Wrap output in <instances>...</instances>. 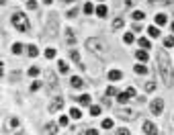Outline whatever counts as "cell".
Listing matches in <instances>:
<instances>
[{"label": "cell", "mask_w": 174, "mask_h": 135, "mask_svg": "<svg viewBox=\"0 0 174 135\" xmlns=\"http://www.w3.org/2000/svg\"><path fill=\"white\" fill-rule=\"evenodd\" d=\"M158 68H160V76H162V80L166 82V86H170L172 84V64H170V57L166 55V51L164 49H158Z\"/></svg>", "instance_id": "1"}, {"label": "cell", "mask_w": 174, "mask_h": 135, "mask_svg": "<svg viewBox=\"0 0 174 135\" xmlns=\"http://www.w3.org/2000/svg\"><path fill=\"white\" fill-rule=\"evenodd\" d=\"M10 21H12V27H14L16 31H21V33H27V31H29V19H27L23 12H14V14L10 16Z\"/></svg>", "instance_id": "2"}, {"label": "cell", "mask_w": 174, "mask_h": 135, "mask_svg": "<svg viewBox=\"0 0 174 135\" xmlns=\"http://www.w3.org/2000/svg\"><path fill=\"white\" fill-rule=\"evenodd\" d=\"M152 115H162V109H164V100L162 98H154L152 100Z\"/></svg>", "instance_id": "3"}, {"label": "cell", "mask_w": 174, "mask_h": 135, "mask_svg": "<svg viewBox=\"0 0 174 135\" xmlns=\"http://www.w3.org/2000/svg\"><path fill=\"white\" fill-rule=\"evenodd\" d=\"M143 133L145 135H158L160 131H158V127H156L152 121H145V123H143Z\"/></svg>", "instance_id": "4"}, {"label": "cell", "mask_w": 174, "mask_h": 135, "mask_svg": "<svg viewBox=\"0 0 174 135\" xmlns=\"http://www.w3.org/2000/svg\"><path fill=\"white\" fill-rule=\"evenodd\" d=\"M86 47H88V49H92L94 53L102 51V43H100L98 39H88V41H86Z\"/></svg>", "instance_id": "5"}, {"label": "cell", "mask_w": 174, "mask_h": 135, "mask_svg": "<svg viewBox=\"0 0 174 135\" xmlns=\"http://www.w3.org/2000/svg\"><path fill=\"white\" fill-rule=\"evenodd\" d=\"M62 106H64V98L57 96V98L49 104V111H51V113H57V111H62Z\"/></svg>", "instance_id": "6"}, {"label": "cell", "mask_w": 174, "mask_h": 135, "mask_svg": "<svg viewBox=\"0 0 174 135\" xmlns=\"http://www.w3.org/2000/svg\"><path fill=\"white\" fill-rule=\"evenodd\" d=\"M121 78H123L121 70H111V72H109V80H111V82H117V80H121Z\"/></svg>", "instance_id": "7"}, {"label": "cell", "mask_w": 174, "mask_h": 135, "mask_svg": "<svg viewBox=\"0 0 174 135\" xmlns=\"http://www.w3.org/2000/svg\"><path fill=\"white\" fill-rule=\"evenodd\" d=\"M148 35H150L152 39H156V37H160V29H158V27H152V25H150V27H148Z\"/></svg>", "instance_id": "8"}, {"label": "cell", "mask_w": 174, "mask_h": 135, "mask_svg": "<svg viewBox=\"0 0 174 135\" xmlns=\"http://www.w3.org/2000/svg\"><path fill=\"white\" fill-rule=\"evenodd\" d=\"M45 133L55 135L57 133V125H55V123H47V125H45Z\"/></svg>", "instance_id": "9"}, {"label": "cell", "mask_w": 174, "mask_h": 135, "mask_svg": "<svg viewBox=\"0 0 174 135\" xmlns=\"http://www.w3.org/2000/svg\"><path fill=\"white\" fill-rule=\"evenodd\" d=\"M78 104H80V106H88V104H90V96H88V94L78 96Z\"/></svg>", "instance_id": "10"}, {"label": "cell", "mask_w": 174, "mask_h": 135, "mask_svg": "<svg viewBox=\"0 0 174 135\" xmlns=\"http://www.w3.org/2000/svg\"><path fill=\"white\" fill-rule=\"evenodd\" d=\"M107 12H109V8H107L105 4H100V6H96V14H98L100 19H105V16H107Z\"/></svg>", "instance_id": "11"}, {"label": "cell", "mask_w": 174, "mask_h": 135, "mask_svg": "<svg viewBox=\"0 0 174 135\" xmlns=\"http://www.w3.org/2000/svg\"><path fill=\"white\" fill-rule=\"evenodd\" d=\"M135 57H137L139 61H145V59H148V51H145V49H137V51H135Z\"/></svg>", "instance_id": "12"}, {"label": "cell", "mask_w": 174, "mask_h": 135, "mask_svg": "<svg viewBox=\"0 0 174 135\" xmlns=\"http://www.w3.org/2000/svg\"><path fill=\"white\" fill-rule=\"evenodd\" d=\"M82 78L80 76H72V88H82Z\"/></svg>", "instance_id": "13"}, {"label": "cell", "mask_w": 174, "mask_h": 135, "mask_svg": "<svg viewBox=\"0 0 174 135\" xmlns=\"http://www.w3.org/2000/svg\"><path fill=\"white\" fill-rule=\"evenodd\" d=\"M129 98H131V96L127 94V92H119V94H117V100H119L121 104H125V102H127Z\"/></svg>", "instance_id": "14"}, {"label": "cell", "mask_w": 174, "mask_h": 135, "mask_svg": "<svg viewBox=\"0 0 174 135\" xmlns=\"http://www.w3.org/2000/svg\"><path fill=\"white\" fill-rule=\"evenodd\" d=\"M27 53H29L31 57H37V53H39V49H37V45H29V47H27Z\"/></svg>", "instance_id": "15"}, {"label": "cell", "mask_w": 174, "mask_h": 135, "mask_svg": "<svg viewBox=\"0 0 174 135\" xmlns=\"http://www.w3.org/2000/svg\"><path fill=\"white\" fill-rule=\"evenodd\" d=\"M156 25H166V14L158 12V14H156Z\"/></svg>", "instance_id": "16"}, {"label": "cell", "mask_w": 174, "mask_h": 135, "mask_svg": "<svg viewBox=\"0 0 174 135\" xmlns=\"http://www.w3.org/2000/svg\"><path fill=\"white\" fill-rule=\"evenodd\" d=\"M131 16H133V21H143V19H145V14H143L141 10H135Z\"/></svg>", "instance_id": "17"}, {"label": "cell", "mask_w": 174, "mask_h": 135, "mask_svg": "<svg viewBox=\"0 0 174 135\" xmlns=\"http://www.w3.org/2000/svg\"><path fill=\"white\" fill-rule=\"evenodd\" d=\"M123 25H125L123 19H115V21H113V29H123Z\"/></svg>", "instance_id": "18"}, {"label": "cell", "mask_w": 174, "mask_h": 135, "mask_svg": "<svg viewBox=\"0 0 174 135\" xmlns=\"http://www.w3.org/2000/svg\"><path fill=\"white\" fill-rule=\"evenodd\" d=\"M55 55H57V51H55V49H53V47H49V49H47V51H45V57H47V59H53V57H55Z\"/></svg>", "instance_id": "19"}, {"label": "cell", "mask_w": 174, "mask_h": 135, "mask_svg": "<svg viewBox=\"0 0 174 135\" xmlns=\"http://www.w3.org/2000/svg\"><path fill=\"white\" fill-rule=\"evenodd\" d=\"M70 57H72L76 64H80V53H78L76 49H70Z\"/></svg>", "instance_id": "20"}, {"label": "cell", "mask_w": 174, "mask_h": 135, "mask_svg": "<svg viewBox=\"0 0 174 135\" xmlns=\"http://www.w3.org/2000/svg\"><path fill=\"white\" fill-rule=\"evenodd\" d=\"M133 70H135V72H137V74H148V68H145V66H143V64H137V66H135V68H133Z\"/></svg>", "instance_id": "21"}, {"label": "cell", "mask_w": 174, "mask_h": 135, "mask_svg": "<svg viewBox=\"0 0 174 135\" xmlns=\"http://www.w3.org/2000/svg\"><path fill=\"white\" fill-rule=\"evenodd\" d=\"M70 117H72V119H80V117H82L80 109H70Z\"/></svg>", "instance_id": "22"}, {"label": "cell", "mask_w": 174, "mask_h": 135, "mask_svg": "<svg viewBox=\"0 0 174 135\" xmlns=\"http://www.w3.org/2000/svg\"><path fill=\"white\" fill-rule=\"evenodd\" d=\"M164 47H174V37H164Z\"/></svg>", "instance_id": "23"}, {"label": "cell", "mask_w": 174, "mask_h": 135, "mask_svg": "<svg viewBox=\"0 0 174 135\" xmlns=\"http://www.w3.org/2000/svg\"><path fill=\"white\" fill-rule=\"evenodd\" d=\"M119 115H121V117H123V119H131V117H133V113H131L129 109H123V111H121V113H119Z\"/></svg>", "instance_id": "24"}, {"label": "cell", "mask_w": 174, "mask_h": 135, "mask_svg": "<svg viewBox=\"0 0 174 135\" xmlns=\"http://www.w3.org/2000/svg\"><path fill=\"white\" fill-rule=\"evenodd\" d=\"M84 12H86V14H90V12H96V8H94L90 2H86V4H84Z\"/></svg>", "instance_id": "25"}, {"label": "cell", "mask_w": 174, "mask_h": 135, "mask_svg": "<svg viewBox=\"0 0 174 135\" xmlns=\"http://www.w3.org/2000/svg\"><path fill=\"white\" fill-rule=\"evenodd\" d=\"M29 76H33V78L39 76V68H37V66H31V68H29Z\"/></svg>", "instance_id": "26"}, {"label": "cell", "mask_w": 174, "mask_h": 135, "mask_svg": "<svg viewBox=\"0 0 174 135\" xmlns=\"http://www.w3.org/2000/svg\"><path fill=\"white\" fill-rule=\"evenodd\" d=\"M57 68H59V72H62V74H66V72H68V64H66V61H59V64H57Z\"/></svg>", "instance_id": "27"}, {"label": "cell", "mask_w": 174, "mask_h": 135, "mask_svg": "<svg viewBox=\"0 0 174 135\" xmlns=\"http://www.w3.org/2000/svg\"><path fill=\"white\" fill-rule=\"evenodd\" d=\"M113 127V119H105L102 121V129H111Z\"/></svg>", "instance_id": "28"}, {"label": "cell", "mask_w": 174, "mask_h": 135, "mask_svg": "<svg viewBox=\"0 0 174 135\" xmlns=\"http://www.w3.org/2000/svg\"><path fill=\"white\" fill-rule=\"evenodd\" d=\"M21 51H23V45H21V43H14V45H12V53H16V55H19Z\"/></svg>", "instance_id": "29"}, {"label": "cell", "mask_w": 174, "mask_h": 135, "mask_svg": "<svg viewBox=\"0 0 174 135\" xmlns=\"http://www.w3.org/2000/svg\"><path fill=\"white\" fill-rule=\"evenodd\" d=\"M90 115H92V117L100 115V106H90Z\"/></svg>", "instance_id": "30"}, {"label": "cell", "mask_w": 174, "mask_h": 135, "mask_svg": "<svg viewBox=\"0 0 174 135\" xmlns=\"http://www.w3.org/2000/svg\"><path fill=\"white\" fill-rule=\"evenodd\" d=\"M123 41H125V43H133V33H125Z\"/></svg>", "instance_id": "31"}, {"label": "cell", "mask_w": 174, "mask_h": 135, "mask_svg": "<svg viewBox=\"0 0 174 135\" xmlns=\"http://www.w3.org/2000/svg\"><path fill=\"white\" fill-rule=\"evenodd\" d=\"M139 47H143V49H150V41H148V39H139Z\"/></svg>", "instance_id": "32"}, {"label": "cell", "mask_w": 174, "mask_h": 135, "mask_svg": "<svg viewBox=\"0 0 174 135\" xmlns=\"http://www.w3.org/2000/svg\"><path fill=\"white\" fill-rule=\"evenodd\" d=\"M107 94H111V96H117L119 92H117V88H115V86H109V88H107Z\"/></svg>", "instance_id": "33"}, {"label": "cell", "mask_w": 174, "mask_h": 135, "mask_svg": "<svg viewBox=\"0 0 174 135\" xmlns=\"http://www.w3.org/2000/svg\"><path fill=\"white\" fill-rule=\"evenodd\" d=\"M27 8H29V10H35V8H37V2H35V0H29V2H27Z\"/></svg>", "instance_id": "34"}, {"label": "cell", "mask_w": 174, "mask_h": 135, "mask_svg": "<svg viewBox=\"0 0 174 135\" xmlns=\"http://www.w3.org/2000/svg\"><path fill=\"white\" fill-rule=\"evenodd\" d=\"M145 90H148V92H154V90H156V84H154V82H148V84H145Z\"/></svg>", "instance_id": "35"}, {"label": "cell", "mask_w": 174, "mask_h": 135, "mask_svg": "<svg viewBox=\"0 0 174 135\" xmlns=\"http://www.w3.org/2000/svg\"><path fill=\"white\" fill-rule=\"evenodd\" d=\"M76 37H74V31H68V43H74Z\"/></svg>", "instance_id": "36"}, {"label": "cell", "mask_w": 174, "mask_h": 135, "mask_svg": "<svg viewBox=\"0 0 174 135\" xmlns=\"http://www.w3.org/2000/svg\"><path fill=\"white\" fill-rule=\"evenodd\" d=\"M68 123H70V119H68L66 115H62V117H59V125H68Z\"/></svg>", "instance_id": "37"}, {"label": "cell", "mask_w": 174, "mask_h": 135, "mask_svg": "<svg viewBox=\"0 0 174 135\" xmlns=\"http://www.w3.org/2000/svg\"><path fill=\"white\" fill-rule=\"evenodd\" d=\"M76 12H78L76 8H72V10H68V19H74V16H76Z\"/></svg>", "instance_id": "38"}, {"label": "cell", "mask_w": 174, "mask_h": 135, "mask_svg": "<svg viewBox=\"0 0 174 135\" xmlns=\"http://www.w3.org/2000/svg\"><path fill=\"white\" fill-rule=\"evenodd\" d=\"M39 88H41V82H33V86H31V90L35 92V90H39Z\"/></svg>", "instance_id": "39"}, {"label": "cell", "mask_w": 174, "mask_h": 135, "mask_svg": "<svg viewBox=\"0 0 174 135\" xmlns=\"http://www.w3.org/2000/svg\"><path fill=\"white\" fill-rule=\"evenodd\" d=\"M10 125H12V127H19V119L12 117V119H10Z\"/></svg>", "instance_id": "40"}, {"label": "cell", "mask_w": 174, "mask_h": 135, "mask_svg": "<svg viewBox=\"0 0 174 135\" xmlns=\"http://www.w3.org/2000/svg\"><path fill=\"white\" fill-rule=\"evenodd\" d=\"M119 135H129V129H125V127H121V129H119Z\"/></svg>", "instance_id": "41"}, {"label": "cell", "mask_w": 174, "mask_h": 135, "mask_svg": "<svg viewBox=\"0 0 174 135\" xmlns=\"http://www.w3.org/2000/svg\"><path fill=\"white\" fill-rule=\"evenodd\" d=\"M127 94H129L131 98H133V96H135V88H133V86H131V88H127Z\"/></svg>", "instance_id": "42"}, {"label": "cell", "mask_w": 174, "mask_h": 135, "mask_svg": "<svg viewBox=\"0 0 174 135\" xmlns=\"http://www.w3.org/2000/svg\"><path fill=\"white\" fill-rule=\"evenodd\" d=\"M84 135H98V131H94V129H88Z\"/></svg>", "instance_id": "43"}, {"label": "cell", "mask_w": 174, "mask_h": 135, "mask_svg": "<svg viewBox=\"0 0 174 135\" xmlns=\"http://www.w3.org/2000/svg\"><path fill=\"white\" fill-rule=\"evenodd\" d=\"M51 2H53V0H43V4H51Z\"/></svg>", "instance_id": "44"}, {"label": "cell", "mask_w": 174, "mask_h": 135, "mask_svg": "<svg viewBox=\"0 0 174 135\" xmlns=\"http://www.w3.org/2000/svg\"><path fill=\"white\" fill-rule=\"evenodd\" d=\"M64 2H74V0H64Z\"/></svg>", "instance_id": "45"}, {"label": "cell", "mask_w": 174, "mask_h": 135, "mask_svg": "<svg viewBox=\"0 0 174 135\" xmlns=\"http://www.w3.org/2000/svg\"><path fill=\"white\" fill-rule=\"evenodd\" d=\"M172 31H174V23H172Z\"/></svg>", "instance_id": "46"}, {"label": "cell", "mask_w": 174, "mask_h": 135, "mask_svg": "<svg viewBox=\"0 0 174 135\" xmlns=\"http://www.w3.org/2000/svg\"><path fill=\"white\" fill-rule=\"evenodd\" d=\"M150 2H156V0H150Z\"/></svg>", "instance_id": "47"}, {"label": "cell", "mask_w": 174, "mask_h": 135, "mask_svg": "<svg viewBox=\"0 0 174 135\" xmlns=\"http://www.w3.org/2000/svg\"><path fill=\"white\" fill-rule=\"evenodd\" d=\"M168 2H172V0H168Z\"/></svg>", "instance_id": "48"}]
</instances>
